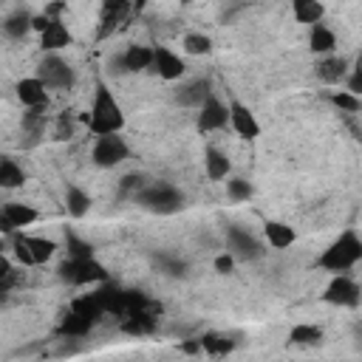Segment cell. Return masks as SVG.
<instances>
[{"mask_svg": "<svg viewBox=\"0 0 362 362\" xmlns=\"http://www.w3.org/2000/svg\"><path fill=\"white\" fill-rule=\"evenodd\" d=\"M198 342H201V351H206L209 356H223L235 348V342L226 334H204Z\"/></svg>", "mask_w": 362, "mask_h": 362, "instance_id": "29", "label": "cell"}, {"mask_svg": "<svg viewBox=\"0 0 362 362\" xmlns=\"http://www.w3.org/2000/svg\"><path fill=\"white\" fill-rule=\"evenodd\" d=\"M23 130L28 136H40L45 130V107H31L23 113Z\"/></svg>", "mask_w": 362, "mask_h": 362, "instance_id": "32", "label": "cell"}, {"mask_svg": "<svg viewBox=\"0 0 362 362\" xmlns=\"http://www.w3.org/2000/svg\"><path fill=\"white\" fill-rule=\"evenodd\" d=\"M359 260H362V240L354 229H348L317 257V266L331 274H348Z\"/></svg>", "mask_w": 362, "mask_h": 362, "instance_id": "2", "label": "cell"}, {"mask_svg": "<svg viewBox=\"0 0 362 362\" xmlns=\"http://www.w3.org/2000/svg\"><path fill=\"white\" fill-rule=\"evenodd\" d=\"M209 96H212L209 82H206V79H192V82H187L184 88H178L175 102H178V105H184V107H201Z\"/></svg>", "mask_w": 362, "mask_h": 362, "instance_id": "16", "label": "cell"}, {"mask_svg": "<svg viewBox=\"0 0 362 362\" xmlns=\"http://www.w3.org/2000/svg\"><path fill=\"white\" fill-rule=\"evenodd\" d=\"M317 74H320L322 82L337 85V82L345 79V74H348V62H345L342 57H325V59L317 65Z\"/></svg>", "mask_w": 362, "mask_h": 362, "instance_id": "23", "label": "cell"}, {"mask_svg": "<svg viewBox=\"0 0 362 362\" xmlns=\"http://www.w3.org/2000/svg\"><path fill=\"white\" fill-rule=\"evenodd\" d=\"M71 31H68V25L62 23V17H57V20H48V25H45V31L40 34V45H42V51H48V54H57L59 48H68L71 45Z\"/></svg>", "mask_w": 362, "mask_h": 362, "instance_id": "14", "label": "cell"}, {"mask_svg": "<svg viewBox=\"0 0 362 362\" xmlns=\"http://www.w3.org/2000/svg\"><path fill=\"white\" fill-rule=\"evenodd\" d=\"M198 130L201 133H212V130H221L229 124V107L218 99V96H209L201 107H198V119H195Z\"/></svg>", "mask_w": 362, "mask_h": 362, "instance_id": "9", "label": "cell"}, {"mask_svg": "<svg viewBox=\"0 0 362 362\" xmlns=\"http://www.w3.org/2000/svg\"><path fill=\"white\" fill-rule=\"evenodd\" d=\"M136 201L144 206V209H150V212H158V215H170V212H175V209H181V204H184V195L173 187V184H167V181H158V184H147L139 195H136Z\"/></svg>", "mask_w": 362, "mask_h": 362, "instance_id": "3", "label": "cell"}, {"mask_svg": "<svg viewBox=\"0 0 362 362\" xmlns=\"http://www.w3.org/2000/svg\"><path fill=\"white\" fill-rule=\"evenodd\" d=\"M153 71H156L161 79L175 82V79L184 76L187 65H184V59H181L175 51H170L167 45H158V48H156V57H153Z\"/></svg>", "mask_w": 362, "mask_h": 362, "instance_id": "10", "label": "cell"}, {"mask_svg": "<svg viewBox=\"0 0 362 362\" xmlns=\"http://www.w3.org/2000/svg\"><path fill=\"white\" fill-rule=\"evenodd\" d=\"M181 48H184V54L201 57V54H209L212 51V40L206 34H201V31H189V34H184Z\"/></svg>", "mask_w": 362, "mask_h": 362, "instance_id": "30", "label": "cell"}, {"mask_svg": "<svg viewBox=\"0 0 362 362\" xmlns=\"http://www.w3.org/2000/svg\"><path fill=\"white\" fill-rule=\"evenodd\" d=\"M204 170H206V178H209V181H221V178L229 175L232 161H229V156H226L223 150L206 147V150H204Z\"/></svg>", "mask_w": 362, "mask_h": 362, "instance_id": "18", "label": "cell"}, {"mask_svg": "<svg viewBox=\"0 0 362 362\" xmlns=\"http://www.w3.org/2000/svg\"><path fill=\"white\" fill-rule=\"evenodd\" d=\"M226 195L232 201H249L252 198V184L246 178H229L226 181Z\"/></svg>", "mask_w": 362, "mask_h": 362, "instance_id": "33", "label": "cell"}, {"mask_svg": "<svg viewBox=\"0 0 362 362\" xmlns=\"http://www.w3.org/2000/svg\"><path fill=\"white\" fill-rule=\"evenodd\" d=\"M334 45H337V34H334L325 23L311 25V31H308V48H311L314 54H331Z\"/></svg>", "mask_w": 362, "mask_h": 362, "instance_id": "22", "label": "cell"}, {"mask_svg": "<svg viewBox=\"0 0 362 362\" xmlns=\"http://www.w3.org/2000/svg\"><path fill=\"white\" fill-rule=\"evenodd\" d=\"M90 133L99 136H113L124 127V113L119 107V102L113 99V93L107 90V85H96L93 93V105H90V116H85Z\"/></svg>", "mask_w": 362, "mask_h": 362, "instance_id": "1", "label": "cell"}, {"mask_svg": "<svg viewBox=\"0 0 362 362\" xmlns=\"http://www.w3.org/2000/svg\"><path fill=\"white\" fill-rule=\"evenodd\" d=\"M48 90H68L74 85V68L59 57V54H45L37 62V74H34Z\"/></svg>", "mask_w": 362, "mask_h": 362, "instance_id": "4", "label": "cell"}, {"mask_svg": "<svg viewBox=\"0 0 362 362\" xmlns=\"http://www.w3.org/2000/svg\"><path fill=\"white\" fill-rule=\"evenodd\" d=\"M96 322H99V320H93V317H88V314H82V311H76V308H68V314H65L62 322H59V334H62V337H82V334H88Z\"/></svg>", "mask_w": 362, "mask_h": 362, "instance_id": "19", "label": "cell"}, {"mask_svg": "<svg viewBox=\"0 0 362 362\" xmlns=\"http://www.w3.org/2000/svg\"><path fill=\"white\" fill-rule=\"evenodd\" d=\"M153 57H156V48H150V45H127L116 62H119V71L139 74V71L153 68Z\"/></svg>", "mask_w": 362, "mask_h": 362, "instance_id": "12", "label": "cell"}, {"mask_svg": "<svg viewBox=\"0 0 362 362\" xmlns=\"http://www.w3.org/2000/svg\"><path fill=\"white\" fill-rule=\"evenodd\" d=\"M331 102L339 107V110H348V113H356L362 107V99L348 93V90H339V93H331Z\"/></svg>", "mask_w": 362, "mask_h": 362, "instance_id": "34", "label": "cell"}, {"mask_svg": "<svg viewBox=\"0 0 362 362\" xmlns=\"http://www.w3.org/2000/svg\"><path fill=\"white\" fill-rule=\"evenodd\" d=\"M161 311V305H150L144 311H133L122 320V331L130 334V337H141V334H150L156 328V314Z\"/></svg>", "mask_w": 362, "mask_h": 362, "instance_id": "15", "label": "cell"}, {"mask_svg": "<svg viewBox=\"0 0 362 362\" xmlns=\"http://www.w3.org/2000/svg\"><path fill=\"white\" fill-rule=\"evenodd\" d=\"M354 76H359L362 79V51L356 54V59H354Z\"/></svg>", "mask_w": 362, "mask_h": 362, "instance_id": "37", "label": "cell"}, {"mask_svg": "<svg viewBox=\"0 0 362 362\" xmlns=\"http://www.w3.org/2000/svg\"><path fill=\"white\" fill-rule=\"evenodd\" d=\"M325 303L331 305H342V308H354L362 303V286L356 280H351L348 274H334V280L325 286L322 294Z\"/></svg>", "mask_w": 362, "mask_h": 362, "instance_id": "6", "label": "cell"}, {"mask_svg": "<svg viewBox=\"0 0 362 362\" xmlns=\"http://www.w3.org/2000/svg\"><path fill=\"white\" fill-rule=\"evenodd\" d=\"M23 243L28 246V252H31V257H34V266L51 260L54 252H57V243L48 240V238H40V235H23Z\"/></svg>", "mask_w": 362, "mask_h": 362, "instance_id": "24", "label": "cell"}, {"mask_svg": "<svg viewBox=\"0 0 362 362\" xmlns=\"http://www.w3.org/2000/svg\"><path fill=\"white\" fill-rule=\"evenodd\" d=\"M263 235H266V240H269L272 249H288L297 240V232L288 223H283V221H266Z\"/></svg>", "mask_w": 362, "mask_h": 362, "instance_id": "20", "label": "cell"}, {"mask_svg": "<svg viewBox=\"0 0 362 362\" xmlns=\"http://www.w3.org/2000/svg\"><path fill=\"white\" fill-rule=\"evenodd\" d=\"M65 209H68V215H74V218H82L88 209H90V195L85 192V189H79V187H68L65 189Z\"/></svg>", "mask_w": 362, "mask_h": 362, "instance_id": "27", "label": "cell"}, {"mask_svg": "<svg viewBox=\"0 0 362 362\" xmlns=\"http://www.w3.org/2000/svg\"><path fill=\"white\" fill-rule=\"evenodd\" d=\"M25 184V173H23V167L14 161V158H3L0 161V187H6V189H14V187H23Z\"/></svg>", "mask_w": 362, "mask_h": 362, "instance_id": "26", "label": "cell"}, {"mask_svg": "<svg viewBox=\"0 0 362 362\" xmlns=\"http://www.w3.org/2000/svg\"><path fill=\"white\" fill-rule=\"evenodd\" d=\"M74 136V119L68 116V113H59L57 116V127H54V139L57 141H65V139H71Z\"/></svg>", "mask_w": 362, "mask_h": 362, "instance_id": "35", "label": "cell"}, {"mask_svg": "<svg viewBox=\"0 0 362 362\" xmlns=\"http://www.w3.org/2000/svg\"><path fill=\"white\" fill-rule=\"evenodd\" d=\"M17 99L25 110L31 107H48V88L37 76H25L17 82Z\"/></svg>", "mask_w": 362, "mask_h": 362, "instance_id": "13", "label": "cell"}, {"mask_svg": "<svg viewBox=\"0 0 362 362\" xmlns=\"http://www.w3.org/2000/svg\"><path fill=\"white\" fill-rule=\"evenodd\" d=\"M127 14V3H105L102 6V25H99V37H107L116 25H119V20Z\"/></svg>", "mask_w": 362, "mask_h": 362, "instance_id": "28", "label": "cell"}, {"mask_svg": "<svg viewBox=\"0 0 362 362\" xmlns=\"http://www.w3.org/2000/svg\"><path fill=\"white\" fill-rule=\"evenodd\" d=\"M232 266H235V257L226 252V255H218L215 257V272H221V274H226V272H232Z\"/></svg>", "mask_w": 362, "mask_h": 362, "instance_id": "36", "label": "cell"}, {"mask_svg": "<svg viewBox=\"0 0 362 362\" xmlns=\"http://www.w3.org/2000/svg\"><path fill=\"white\" fill-rule=\"evenodd\" d=\"M127 153H130L127 150V141L119 133H113V136H99L93 141L90 158H93L96 167H116V164H122L127 158Z\"/></svg>", "mask_w": 362, "mask_h": 362, "instance_id": "7", "label": "cell"}, {"mask_svg": "<svg viewBox=\"0 0 362 362\" xmlns=\"http://www.w3.org/2000/svg\"><path fill=\"white\" fill-rule=\"evenodd\" d=\"M288 339L294 345H317V342H322V328L320 325H294Z\"/></svg>", "mask_w": 362, "mask_h": 362, "instance_id": "31", "label": "cell"}, {"mask_svg": "<svg viewBox=\"0 0 362 362\" xmlns=\"http://www.w3.org/2000/svg\"><path fill=\"white\" fill-rule=\"evenodd\" d=\"M229 127H232L240 139H257V136H260V124H257L255 113H252L243 102H232V105H229Z\"/></svg>", "mask_w": 362, "mask_h": 362, "instance_id": "11", "label": "cell"}, {"mask_svg": "<svg viewBox=\"0 0 362 362\" xmlns=\"http://www.w3.org/2000/svg\"><path fill=\"white\" fill-rule=\"evenodd\" d=\"M59 277L71 286H88V283H102L107 272L96 257H68L59 266Z\"/></svg>", "mask_w": 362, "mask_h": 362, "instance_id": "5", "label": "cell"}, {"mask_svg": "<svg viewBox=\"0 0 362 362\" xmlns=\"http://www.w3.org/2000/svg\"><path fill=\"white\" fill-rule=\"evenodd\" d=\"M37 218H40V212H37L31 204L8 201V204H3V209H0V229H3L6 235H14L17 229L31 226Z\"/></svg>", "mask_w": 362, "mask_h": 362, "instance_id": "8", "label": "cell"}, {"mask_svg": "<svg viewBox=\"0 0 362 362\" xmlns=\"http://www.w3.org/2000/svg\"><path fill=\"white\" fill-rule=\"evenodd\" d=\"M31 28H34V17H31V11H25V8H17L14 14H8V17L3 20V31H6V37H11V40H23Z\"/></svg>", "mask_w": 362, "mask_h": 362, "instance_id": "21", "label": "cell"}, {"mask_svg": "<svg viewBox=\"0 0 362 362\" xmlns=\"http://www.w3.org/2000/svg\"><path fill=\"white\" fill-rule=\"evenodd\" d=\"M322 14H325V6L317 3V0H297V3H294V17H297V23L317 25V23H322Z\"/></svg>", "mask_w": 362, "mask_h": 362, "instance_id": "25", "label": "cell"}, {"mask_svg": "<svg viewBox=\"0 0 362 362\" xmlns=\"http://www.w3.org/2000/svg\"><path fill=\"white\" fill-rule=\"evenodd\" d=\"M229 249H232L238 257H260V255H263L260 240L252 238L246 229H238V226L229 229Z\"/></svg>", "mask_w": 362, "mask_h": 362, "instance_id": "17", "label": "cell"}]
</instances>
